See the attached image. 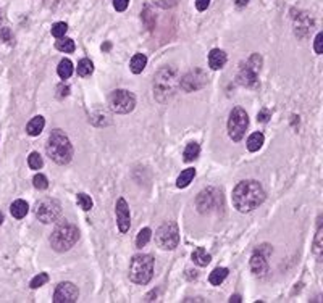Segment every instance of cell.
<instances>
[{"label":"cell","instance_id":"19","mask_svg":"<svg viewBox=\"0 0 323 303\" xmlns=\"http://www.w3.org/2000/svg\"><path fill=\"white\" fill-rule=\"evenodd\" d=\"M29 211V206L25 200H21V198H18V200H15L12 205H10V213H12V216L13 218H17V219H23L28 214Z\"/></svg>","mask_w":323,"mask_h":303},{"label":"cell","instance_id":"32","mask_svg":"<svg viewBox=\"0 0 323 303\" xmlns=\"http://www.w3.org/2000/svg\"><path fill=\"white\" fill-rule=\"evenodd\" d=\"M76 200H78V205L81 206V210H84V211H89L91 208H92V198L88 195V194H78L76 195Z\"/></svg>","mask_w":323,"mask_h":303},{"label":"cell","instance_id":"45","mask_svg":"<svg viewBox=\"0 0 323 303\" xmlns=\"http://www.w3.org/2000/svg\"><path fill=\"white\" fill-rule=\"evenodd\" d=\"M0 21H2V17H0Z\"/></svg>","mask_w":323,"mask_h":303},{"label":"cell","instance_id":"14","mask_svg":"<svg viewBox=\"0 0 323 303\" xmlns=\"http://www.w3.org/2000/svg\"><path fill=\"white\" fill-rule=\"evenodd\" d=\"M115 213H116V224L120 233L126 234L131 228V213H130V205L126 203L123 197H120L116 200L115 205Z\"/></svg>","mask_w":323,"mask_h":303},{"label":"cell","instance_id":"29","mask_svg":"<svg viewBox=\"0 0 323 303\" xmlns=\"http://www.w3.org/2000/svg\"><path fill=\"white\" fill-rule=\"evenodd\" d=\"M151 237H152V231L151 229H149V228L141 229L138 233V237H136L138 249H143V247H146L149 244V241H151Z\"/></svg>","mask_w":323,"mask_h":303},{"label":"cell","instance_id":"41","mask_svg":"<svg viewBox=\"0 0 323 303\" xmlns=\"http://www.w3.org/2000/svg\"><path fill=\"white\" fill-rule=\"evenodd\" d=\"M68 94H70V87L65 84H60L58 86V97H67Z\"/></svg>","mask_w":323,"mask_h":303},{"label":"cell","instance_id":"16","mask_svg":"<svg viewBox=\"0 0 323 303\" xmlns=\"http://www.w3.org/2000/svg\"><path fill=\"white\" fill-rule=\"evenodd\" d=\"M226 60H228L226 53L223 50H220V49H214V50H210V53H209V66L214 71L222 69L226 65Z\"/></svg>","mask_w":323,"mask_h":303},{"label":"cell","instance_id":"21","mask_svg":"<svg viewBox=\"0 0 323 303\" xmlns=\"http://www.w3.org/2000/svg\"><path fill=\"white\" fill-rule=\"evenodd\" d=\"M191 258L194 261V265H198V266H207L209 263L212 261V257L210 255L202 249V247H199V249H196L191 255Z\"/></svg>","mask_w":323,"mask_h":303},{"label":"cell","instance_id":"22","mask_svg":"<svg viewBox=\"0 0 323 303\" xmlns=\"http://www.w3.org/2000/svg\"><path fill=\"white\" fill-rule=\"evenodd\" d=\"M264 142H265V137H264L262 132H252L249 135V139H247V150L249 152L261 150L262 145H264Z\"/></svg>","mask_w":323,"mask_h":303},{"label":"cell","instance_id":"9","mask_svg":"<svg viewBox=\"0 0 323 303\" xmlns=\"http://www.w3.org/2000/svg\"><path fill=\"white\" fill-rule=\"evenodd\" d=\"M223 203V194L222 190H218L215 187H207L196 198V206H198L199 213L207 214L217 210L220 205Z\"/></svg>","mask_w":323,"mask_h":303},{"label":"cell","instance_id":"2","mask_svg":"<svg viewBox=\"0 0 323 303\" xmlns=\"http://www.w3.org/2000/svg\"><path fill=\"white\" fill-rule=\"evenodd\" d=\"M45 150H47V155H49L50 160L57 165H68L73 158L72 142H70L68 135L60 129L52 131L49 139H47Z\"/></svg>","mask_w":323,"mask_h":303},{"label":"cell","instance_id":"7","mask_svg":"<svg viewBox=\"0 0 323 303\" xmlns=\"http://www.w3.org/2000/svg\"><path fill=\"white\" fill-rule=\"evenodd\" d=\"M249 127V116L242 107H234L228 118V134L234 142H239Z\"/></svg>","mask_w":323,"mask_h":303},{"label":"cell","instance_id":"4","mask_svg":"<svg viewBox=\"0 0 323 303\" xmlns=\"http://www.w3.org/2000/svg\"><path fill=\"white\" fill-rule=\"evenodd\" d=\"M80 239V231L73 222L61 221L50 234V245L55 252H68Z\"/></svg>","mask_w":323,"mask_h":303},{"label":"cell","instance_id":"28","mask_svg":"<svg viewBox=\"0 0 323 303\" xmlns=\"http://www.w3.org/2000/svg\"><path fill=\"white\" fill-rule=\"evenodd\" d=\"M94 71V63L89 58H83L80 63H78V74L81 78H88L92 74Z\"/></svg>","mask_w":323,"mask_h":303},{"label":"cell","instance_id":"3","mask_svg":"<svg viewBox=\"0 0 323 303\" xmlns=\"http://www.w3.org/2000/svg\"><path fill=\"white\" fill-rule=\"evenodd\" d=\"M178 87H179L178 71L175 68H171V66H165L155 76L154 95L160 103H165V102H168L173 95H175Z\"/></svg>","mask_w":323,"mask_h":303},{"label":"cell","instance_id":"38","mask_svg":"<svg viewBox=\"0 0 323 303\" xmlns=\"http://www.w3.org/2000/svg\"><path fill=\"white\" fill-rule=\"evenodd\" d=\"M128 5H130V0H113V7L116 12H124L128 9Z\"/></svg>","mask_w":323,"mask_h":303},{"label":"cell","instance_id":"15","mask_svg":"<svg viewBox=\"0 0 323 303\" xmlns=\"http://www.w3.org/2000/svg\"><path fill=\"white\" fill-rule=\"evenodd\" d=\"M250 271L254 273L255 276H259V277H262V276H265L267 273H269V263H267V257L264 253H261V252H257L255 250V253L252 255L250 257Z\"/></svg>","mask_w":323,"mask_h":303},{"label":"cell","instance_id":"40","mask_svg":"<svg viewBox=\"0 0 323 303\" xmlns=\"http://www.w3.org/2000/svg\"><path fill=\"white\" fill-rule=\"evenodd\" d=\"M0 36H2V39L5 42H12V34H10V29L9 28H4L2 31H0Z\"/></svg>","mask_w":323,"mask_h":303},{"label":"cell","instance_id":"17","mask_svg":"<svg viewBox=\"0 0 323 303\" xmlns=\"http://www.w3.org/2000/svg\"><path fill=\"white\" fill-rule=\"evenodd\" d=\"M146 66H147V57H146L144 53H135V55H133V58L130 61L131 73L141 74L146 69Z\"/></svg>","mask_w":323,"mask_h":303},{"label":"cell","instance_id":"12","mask_svg":"<svg viewBox=\"0 0 323 303\" xmlns=\"http://www.w3.org/2000/svg\"><path fill=\"white\" fill-rule=\"evenodd\" d=\"M206 84H207V74L199 68L189 71V73H186L183 78H179V87L184 92L199 91Z\"/></svg>","mask_w":323,"mask_h":303},{"label":"cell","instance_id":"30","mask_svg":"<svg viewBox=\"0 0 323 303\" xmlns=\"http://www.w3.org/2000/svg\"><path fill=\"white\" fill-rule=\"evenodd\" d=\"M28 165L31 170H41L44 166V160L37 152H33V154H29V157H28Z\"/></svg>","mask_w":323,"mask_h":303},{"label":"cell","instance_id":"11","mask_svg":"<svg viewBox=\"0 0 323 303\" xmlns=\"http://www.w3.org/2000/svg\"><path fill=\"white\" fill-rule=\"evenodd\" d=\"M261 66H262L261 55L254 53L239 71V74H238L239 84L246 86V87H255L259 83V71H261Z\"/></svg>","mask_w":323,"mask_h":303},{"label":"cell","instance_id":"26","mask_svg":"<svg viewBox=\"0 0 323 303\" xmlns=\"http://www.w3.org/2000/svg\"><path fill=\"white\" fill-rule=\"evenodd\" d=\"M201 154V145L198 142H191V143H187L184 152H183V158H184V162H194L196 158L199 157Z\"/></svg>","mask_w":323,"mask_h":303},{"label":"cell","instance_id":"43","mask_svg":"<svg viewBox=\"0 0 323 303\" xmlns=\"http://www.w3.org/2000/svg\"><path fill=\"white\" fill-rule=\"evenodd\" d=\"M247 2H249V0H236V5H238V7H246Z\"/></svg>","mask_w":323,"mask_h":303},{"label":"cell","instance_id":"13","mask_svg":"<svg viewBox=\"0 0 323 303\" xmlns=\"http://www.w3.org/2000/svg\"><path fill=\"white\" fill-rule=\"evenodd\" d=\"M80 297V290L72 282H60L53 293L55 303H75Z\"/></svg>","mask_w":323,"mask_h":303},{"label":"cell","instance_id":"37","mask_svg":"<svg viewBox=\"0 0 323 303\" xmlns=\"http://www.w3.org/2000/svg\"><path fill=\"white\" fill-rule=\"evenodd\" d=\"M270 118H272V113H270V110H269V108H262V110L257 113V119H259V121H261V123H267Z\"/></svg>","mask_w":323,"mask_h":303},{"label":"cell","instance_id":"42","mask_svg":"<svg viewBox=\"0 0 323 303\" xmlns=\"http://www.w3.org/2000/svg\"><path fill=\"white\" fill-rule=\"evenodd\" d=\"M230 301H231V303H241V301H242V297H241V295H231Z\"/></svg>","mask_w":323,"mask_h":303},{"label":"cell","instance_id":"1","mask_svg":"<svg viewBox=\"0 0 323 303\" xmlns=\"http://www.w3.org/2000/svg\"><path fill=\"white\" fill-rule=\"evenodd\" d=\"M265 190L261 182L257 181H241L239 184H236L233 189V205L239 213H250L255 210L257 206H261L265 200Z\"/></svg>","mask_w":323,"mask_h":303},{"label":"cell","instance_id":"23","mask_svg":"<svg viewBox=\"0 0 323 303\" xmlns=\"http://www.w3.org/2000/svg\"><path fill=\"white\" fill-rule=\"evenodd\" d=\"M55 49L63 52V53H73L76 50V45H75V41L70 37H60L57 39V42H55Z\"/></svg>","mask_w":323,"mask_h":303},{"label":"cell","instance_id":"34","mask_svg":"<svg viewBox=\"0 0 323 303\" xmlns=\"http://www.w3.org/2000/svg\"><path fill=\"white\" fill-rule=\"evenodd\" d=\"M33 184H34L36 189L44 190V189L49 187V181H47V178L44 176V174L39 173V174H36V176L33 178Z\"/></svg>","mask_w":323,"mask_h":303},{"label":"cell","instance_id":"5","mask_svg":"<svg viewBox=\"0 0 323 303\" xmlns=\"http://www.w3.org/2000/svg\"><path fill=\"white\" fill-rule=\"evenodd\" d=\"M154 277V258L151 255L139 253L130 263V279L135 284L147 285Z\"/></svg>","mask_w":323,"mask_h":303},{"label":"cell","instance_id":"20","mask_svg":"<svg viewBox=\"0 0 323 303\" xmlns=\"http://www.w3.org/2000/svg\"><path fill=\"white\" fill-rule=\"evenodd\" d=\"M313 255L317 260H321L323 255V228H321V218L318 219V228H317V234H315V241H313Z\"/></svg>","mask_w":323,"mask_h":303},{"label":"cell","instance_id":"24","mask_svg":"<svg viewBox=\"0 0 323 303\" xmlns=\"http://www.w3.org/2000/svg\"><path fill=\"white\" fill-rule=\"evenodd\" d=\"M194 176H196V170L194 168H187L184 171H181V174H179L178 179H176V187L178 189L187 187L189 184H191V181L194 179Z\"/></svg>","mask_w":323,"mask_h":303},{"label":"cell","instance_id":"25","mask_svg":"<svg viewBox=\"0 0 323 303\" xmlns=\"http://www.w3.org/2000/svg\"><path fill=\"white\" fill-rule=\"evenodd\" d=\"M73 69H75V66H73L72 60H68V58H63V60L58 63L57 73H58V76L63 79V81H67V79L73 74Z\"/></svg>","mask_w":323,"mask_h":303},{"label":"cell","instance_id":"39","mask_svg":"<svg viewBox=\"0 0 323 303\" xmlns=\"http://www.w3.org/2000/svg\"><path fill=\"white\" fill-rule=\"evenodd\" d=\"M210 5V0H196V9L199 12H206Z\"/></svg>","mask_w":323,"mask_h":303},{"label":"cell","instance_id":"35","mask_svg":"<svg viewBox=\"0 0 323 303\" xmlns=\"http://www.w3.org/2000/svg\"><path fill=\"white\" fill-rule=\"evenodd\" d=\"M313 50H315V53H318V55L323 52V34H321V33H318V34H317V37H315Z\"/></svg>","mask_w":323,"mask_h":303},{"label":"cell","instance_id":"33","mask_svg":"<svg viewBox=\"0 0 323 303\" xmlns=\"http://www.w3.org/2000/svg\"><path fill=\"white\" fill-rule=\"evenodd\" d=\"M47 282H49V276H47L45 273H41V274H37L33 281H31L29 287H31V289H39V287H42Z\"/></svg>","mask_w":323,"mask_h":303},{"label":"cell","instance_id":"18","mask_svg":"<svg viewBox=\"0 0 323 303\" xmlns=\"http://www.w3.org/2000/svg\"><path fill=\"white\" fill-rule=\"evenodd\" d=\"M44 126H45L44 116H34L33 119H29V123L26 124V132L31 137H36V135H39L44 131Z\"/></svg>","mask_w":323,"mask_h":303},{"label":"cell","instance_id":"31","mask_svg":"<svg viewBox=\"0 0 323 303\" xmlns=\"http://www.w3.org/2000/svg\"><path fill=\"white\" fill-rule=\"evenodd\" d=\"M67 31H68V25L67 23H55V25H52V29H50V33L55 39H60V37H65L67 34Z\"/></svg>","mask_w":323,"mask_h":303},{"label":"cell","instance_id":"27","mask_svg":"<svg viewBox=\"0 0 323 303\" xmlns=\"http://www.w3.org/2000/svg\"><path fill=\"white\" fill-rule=\"evenodd\" d=\"M228 273H230V271H228L226 268H215L209 276L210 284L212 285H220L228 277Z\"/></svg>","mask_w":323,"mask_h":303},{"label":"cell","instance_id":"6","mask_svg":"<svg viewBox=\"0 0 323 303\" xmlns=\"http://www.w3.org/2000/svg\"><path fill=\"white\" fill-rule=\"evenodd\" d=\"M108 107L118 115H128L136 107V97L130 91L116 89L108 95Z\"/></svg>","mask_w":323,"mask_h":303},{"label":"cell","instance_id":"8","mask_svg":"<svg viewBox=\"0 0 323 303\" xmlns=\"http://www.w3.org/2000/svg\"><path fill=\"white\" fill-rule=\"evenodd\" d=\"M155 244L162 250H175L179 244V229L176 222H165L157 229Z\"/></svg>","mask_w":323,"mask_h":303},{"label":"cell","instance_id":"10","mask_svg":"<svg viewBox=\"0 0 323 303\" xmlns=\"http://www.w3.org/2000/svg\"><path fill=\"white\" fill-rule=\"evenodd\" d=\"M34 213H36V218L41 222H44V224H52V222H55L60 218L61 206L57 200H53V198H42V200H39L36 203Z\"/></svg>","mask_w":323,"mask_h":303},{"label":"cell","instance_id":"36","mask_svg":"<svg viewBox=\"0 0 323 303\" xmlns=\"http://www.w3.org/2000/svg\"><path fill=\"white\" fill-rule=\"evenodd\" d=\"M155 5L162 7V9H171V7H175L178 4V0H152Z\"/></svg>","mask_w":323,"mask_h":303},{"label":"cell","instance_id":"44","mask_svg":"<svg viewBox=\"0 0 323 303\" xmlns=\"http://www.w3.org/2000/svg\"><path fill=\"white\" fill-rule=\"evenodd\" d=\"M2 222H4V213L0 211V224H2Z\"/></svg>","mask_w":323,"mask_h":303}]
</instances>
